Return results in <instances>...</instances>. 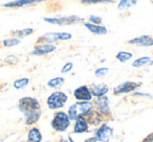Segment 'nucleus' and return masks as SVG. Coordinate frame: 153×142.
<instances>
[{
    "label": "nucleus",
    "instance_id": "aec40b11",
    "mask_svg": "<svg viewBox=\"0 0 153 142\" xmlns=\"http://www.w3.org/2000/svg\"><path fill=\"white\" fill-rule=\"evenodd\" d=\"M132 53L131 52H128V51H120V52H117V54L115 55V57H117V60H119L120 62H122V63H125V62L129 61L130 59L132 57Z\"/></svg>",
    "mask_w": 153,
    "mask_h": 142
},
{
    "label": "nucleus",
    "instance_id": "f8f14e48",
    "mask_svg": "<svg viewBox=\"0 0 153 142\" xmlns=\"http://www.w3.org/2000/svg\"><path fill=\"white\" fill-rule=\"evenodd\" d=\"M88 129V122L86 120L85 117H79V118L76 120L74 127V132L76 134H81V133H85Z\"/></svg>",
    "mask_w": 153,
    "mask_h": 142
},
{
    "label": "nucleus",
    "instance_id": "ddd939ff",
    "mask_svg": "<svg viewBox=\"0 0 153 142\" xmlns=\"http://www.w3.org/2000/svg\"><path fill=\"white\" fill-rule=\"evenodd\" d=\"M96 104L98 106L99 110L103 113L109 112L110 107H109V98L107 96H102V97H98L96 99Z\"/></svg>",
    "mask_w": 153,
    "mask_h": 142
},
{
    "label": "nucleus",
    "instance_id": "6ab92c4d",
    "mask_svg": "<svg viewBox=\"0 0 153 142\" xmlns=\"http://www.w3.org/2000/svg\"><path fill=\"white\" fill-rule=\"evenodd\" d=\"M65 79L63 77H55V79H51L47 82V86L51 88H60L64 84Z\"/></svg>",
    "mask_w": 153,
    "mask_h": 142
},
{
    "label": "nucleus",
    "instance_id": "cd10ccee",
    "mask_svg": "<svg viewBox=\"0 0 153 142\" xmlns=\"http://www.w3.org/2000/svg\"><path fill=\"white\" fill-rule=\"evenodd\" d=\"M7 64H17L18 63V59L15 55H9L7 57H5L4 60Z\"/></svg>",
    "mask_w": 153,
    "mask_h": 142
},
{
    "label": "nucleus",
    "instance_id": "6e6552de",
    "mask_svg": "<svg viewBox=\"0 0 153 142\" xmlns=\"http://www.w3.org/2000/svg\"><path fill=\"white\" fill-rule=\"evenodd\" d=\"M140 86V84L134 83V82H124V83L120 84L119 86H117V87L113 89V93H114L115 95L129 93V92H132L135 89H137Z\"/></svg>",
    "mask_w": 153,
    "mask_h": 142
},
{
    "label": "nucleus",
    "instance_id": "423d86ee",
    "mask_svg": "<svg viewBox=\"0 0 153 142\" xmlns=\"http://www.w3.org/2000/svg\"><path fill=\"white\" fill-rule=\"evenodd\" d=\"M72 38V35L69 32H48L45 34L40 38V41H44L47 42L48 44L53 42H57V41H66L70 40Z\"/></svg>",
    "mask_w": 153,
    "mask_h": 142
},
{
    "label": "nucleus",
    "instance_id": "c85d7f7f",
    "mask_svg": "<svg viewBox=\"0 0 153 142\" xmlns=\"http://www.w3.org/2000/svg\"><path fill=\"white\" fill-rule=\"evenodd\" d=\"M89 21L90 22H94L92 24H96V25H98V24H100L101 22H102V18H101V17H97V16H90V17H89Z\"/></svg>",
    "mask_w": 153,
    "mask_h": 142
},
{
    "label": "nucleus",
    "instance_id": "c756f323",
    "mask_svg": "<svg viewBox=\"0 0 153 142\" xmlns=\"http://www.w3.org/2000/svg\"><path fill=\"white\" fill-rule=\"evenodd\" d=\"M152 45H153V39H152V38H149L148 40H147L146 42H145L144 44L142 45V46L149 47V46H152Z\"/></svg>",
    "mask_w": 153,
    "mask_h": 142
},
{
    "label": "nucleus",
    "instance_id": "bb28decb",
    "mask_svg": "<svg viewBox=\"0 0 153 142\" xmlns=\"http://www.w3.org/2000/svg\"><path fill=\"white\" fill-rule=\"evenodd\" d=\"M72 67H74V64H72L71 62H68V63H66L65 65L62 67L61 73H67L68 71H70V70L72 69Z\"/></svg>",
    "mask_w": 153,
    "mask_h": 142
},
{
    "label": "nucleus",
    "instance_id": "39448f33",
    "mask_svg": "<svg viewBox=\"0 0 153 142\" xmlns=\"http://www.w3.org/2000/svg\"><path fill=\"white\" fill-rule=\"evenodd\" d=\"M45 22H48L51 24H57V25H70V24L78 23L79 21H83V18L79 16H67V17H58V18H43Z\"/></svg>",
    "mask_w": 153,
    "mask_h": 142
},
{
    "label": "nucleus",
    "instance_id": "7ed1b4c3",
    "mask_svg": "<svg viewBox=\"0 0 153 142\" xmlns=\"http://www.w3.org/2000/svg\"><path fill=\"white\" fill-rule=\"evenodd\" d=\"M70 124V119L65 112H57L51 121V127L58 132H64Z\"/></svg>",
    "mask_w": 153,
    "mask_h": 142
},
{
    "label": "nucleus",
    "instance_id": "9b49d317",
    "mask_svg": "<svg viewBox=\"0 0 153 142\" xmlns=\"http://www.w3.org/2000/svg\"><path fill=\"white\" fill-rule=\"evenodd\" d=\"M90 92H91L92 96H96V97H102L105 96L109 91V88L107 87L104 84H99V85H92L90 87Z\"/></svg>",
    "mask_w": 153,
    "mask_h": 142
},
{
    "label": "nucleus",
    "instance_id": "0eeeda50",
    "mask_svg": "<svg viewBox=\"0 0 153 142\" xmlns=\"http://www.w3.org/2000/svg\"><path fill=\"white\" fill-rule=\"evenodd\" d=\"M113 136V129L108 124H103L96 133V139L100 142H109Z\"/></svg>",
    "mask_w": 153,
    "mask_h": 142
},
{
    "label": "nucleus",
    "instance_id": "9d476101",
    "mask_svg": "<svg viewBox=\"0 0 153 142\" xmlns=\"http://www.w3.org/2000/svg\"><path fill=\"white\" fill-rule=\"evenodd\" d=\"M57 49V46L53 44H48V43H44V44L38 45V46L35 47V49L32 51V54L35 55H43L47 54V53H51L53 51H55Z\"/></svg>",
    "mask_w": 153,
    "mask_h": 142
},
{
    "label": "nucleus",
    "instance_id": "dca6fc26",
    "mask_svg": "<svg viewBox=\"0 0 153 142\" xmlns=\"http://www.w3.org/2000/svg\"><path fill=\"white\" fill-rule=\"evenodd\" d=\"M38 1H34V0H21V1H13V2H9L3 4V7H25V5H30V4H35Z\"/></svg>",
    "mask_w": 153,
    "mask_h": 142
},
{
    "label": "nucleus",
    "instance_id": "4be33fe9",
    "mask_svg": "<svg viewBox=\"0 0 153 142\" xmlns=\"http://www.w3.org/2000/svg\"><path fill=\"white\" fill-rule=\"evenodd\" d=\"M150 38V36H140V37H137V38H134L132 40L129 41V44H133V45H143L145 42H146L148 39Z\"/></svg>",
    "mask_w": 153,
    "mask_h": 142
},
{
    "label": "nucleus",
    "instance_id": "2eb2a0df",
    "mask_svg": "<svg viewBox=\"0 0 153 142\" xmlns=\"http://www.w3.org/2000/svg\"><path fill=\"white\" fill-rule=\"evenodd\" d=\"M42 135L37 127H33L28 131L27 134V142H41Z\"/></svg>",
    "mask_w": 153,
    "mask_h": 142
},
{
    "label": "nucleus",
    "instance_id": "a878e982",
    "mask_svg": "<svg viewBox=\"0 0 153 142\" xmlns=\"http://www.w3.org/2000/svg\"><path fill=\"white\" fill-rule=\"evenodd\" d=\"M109 71L108 68H99V69L96 70V72H94V74H96V77H103V75L107 74Z\"/></svg>",
    "mask_w": 153,
    "mask_h": 142
},
{
    "label": "nucleus",
    "instance_id": "f257e3e1",
    "mask_svg": "<svg viewBox=\"0 0 153 142\" xmlns=\"http://www.w3.org/2000/svg\"><path fill=\"white\" fill-rule=\"evenodd\" d=\"M92 110V104L89 102H79L74 104L68 109V117L70 120H76L79 117L85 116Z\"/></svg>",
    "mask_w": 153,
    "mask_h": 142
},
{
    "label": "nucleus",
    "instance_id": "f03ea898",
    "mask_svg": "<svg viewBox=\"0 0 153 142\" xmlns=\"http://www.w3.org/2000/svg\"><path fill=\"white\" fill-rule=\"evenodd\" d=\"M18 108H19V110L21 111L24 115H26V114H28V113L40 111V104H39V102L36 98L23 97L19 100Z\"/></svg>",
    "mask_w": 153,
    "mask_h": 142
},
{
    "label": "nucleus",
    "instance_id": "412c9836",
    "mask_svg": "<svg viewBox=\"0 0 153 142\" xmlns=\"http://www.w3.org/2000/svg\"><path fill=\"white\" fill-rule=\"evenodd\" d=\"M28 83H30V79H27V77L16 79V81L14 82V87H15L16 89L20 90V89H22V88L25 87V86H27Z\"/></svg>",
    "mask_w": 153,
    "mask_h": 142
},
{
    "label": "nucleus",
    "instance_id": "393cba45",
    "mask_svg": "<svg viewBox=\"0 0 153 142\" xmlns=\"http://www.w3.org/2000/svg\"><path fill=\"white\" fill-rule=\"evenodd\" d=\"M134 4H136V1H127V0H122V1H120L117 9L119 10L128 9V7H132V5H134Z\"/></svg>",
    "mask_w": 153,
    "mask_h": 142
},
{
    "label": "nucleus",
    "instance_id": "473e14b6",
    "mask_svg": "<svg viewBox=\"0 0 153 142\" xmlns=\"http://www.w3.org/2000/svg\"><path fill=\"white\" fill-rule=\"evenodd\" d=\"M96 142H100V141H98V140H97V141H96Z\"/></svg>",
    "mask_w": 153,
    "mask_h": 142
},
{
    "label": "nucleus",
    "instance_id": "f3484780",
    "mask_svg": "<svg viewBox=\"0 0 153 142\" xmlns=\"http://www.w3.org/2000/svg\"><path fill=\"white\" fill-rule=\"evenodd\" d=\"M41 116V112L40 111H36V112H32V113H28V114L25 115V123L27 125L30 124H34L35 122L39 120Z\"/></svg>",
    "mask_w": 153,
    "mask_h": 142
},
{
    "label": "nucleus",
    "instance_id": "a211bd4d",
    "mask_svg": "<svg viewBox=\"0 0 153 142\" xmlns=\"http://www.w3.org/2000/svg\"><path fill=\"white\" fill-rule=\"evenodd\" d=\"M151 62V59L150 57H138L136 59L135 61L132 63V66L134 68H140V67H143V66L147 65Z\"/></svg>",
    "mask_w": 153,
    "mask_h": 142
},
{
    "label": "nucleus",
    "instance_id": "b1692460",
    "mask_svg": "<svg viewBox=\"0 0 153 142\" xmlns=\"http://www.w3.org/2000/svg\"><path fill=\"white\" fill-rule=\"evenodd\" d=\"M34 32V29L33 28H25V29H21V30H17V32H14L13 35L17 37H25V36H28V35L33 34Z\"/></svg>",
    "mask_w": 153,
    "mask_h": 142
},
{
    "label": "nucleus",
    "instance_id": "2f4dec72",
    "mask_svg": "<svg viewBox=\"0 0 153 142\" xmlns=\"http://www.w3.org/2000/svg\"><path fill=\"white\" fill-rule=\"evenodd\" d=\"M63 142H74V141H72V139H71V138H68V141H63Z\"/></svg>",
    "mask_w": 153,
    "mask_h": 142
},
{
    "label": "nucleus",
    "instance_id": "7c9ffc66",
    "mask_svg": "<svg viewBox=\"0 0 153 142\" xmlns=\"http://www.w3.org/2000/svg\"><path fill=\"white\" fill-rule=\"evenodd\" d=\"M135 96H146V97H151L150 94H147V93H140V92L135 93Z\"/></svg>",
    "mask_w": 153,
    "mask_h": 142
},
{
    "label": "nucleus",
    "instance_id": "72a5a7b5",
    "mask_svg": "<svg viewBox=\"0 0 153 142\" xmlns=\"http://www.w3.org/2000/svg\"><path fill=\"white\" fill-rule=\"evenodd\" d=\"M22 142H25V141H22Z\"/></svg>",
    "mask_w": 153,
    "mask_h": 142
},
{
    "label": "nucleus",
    "instance_id": "20e7f679",
    "mask_svg": "<svg viewBox=\"0 0 153 142\" xmlns=\"http://www.w3.org/2000/svg\"><path fill=\"white\" fill-rule=\"evenodd\" d=\"M67 102V95L64 92L57 91L51 93L47 98V106L51 110H57L64 106V104Z\"/></svg>",
    "mask_w": 153,
    "mask_h": 142
},
{
    "label": "nucleus",
    "instance_id": "5701e85b",
    "mask_svg": "<svg viewBox=\"0 0 153 142\" xmlns=\"http://www.w3.org/2000/svg\"><path fill=\"white\" fill-rule=\"evenodd\" d=\"M19 43H20V39L10 38V39H5V40H3L2 45L4 47H12V46H15V45H18Z\"/></svg>",
    "mask_w": 153,
    "mask_h": 142
},
{
    "label": "nucleus",
    "instance_id": "1a4fd4ad",
    "mask_svg": "<svg viewBox=\"0 0 153 142\" xmlns=\"http://www.w3.org/2000/svg\"><path fill=\"white\" fill-rule=\"evenodd\" d=\"M74 95L79 102H89L92 98L91 92L87 86H81V87L76 88L74 91Z\"/></svg>",
    "mask_w": 153,
    "mask_h": 142
},
{
    "label": "nucleus",
    "instance_id": "4468645a",
    "mask_svg": "<svg viewBox=\"0 0 153 142\" xmlns=\"http://www.w3.org/2000/svg\"><path fill=\"white\" fill-rule=\"evenodd\" d=\"M84 26L87 27L92 34L96 35H106L107 34V28L102 25H96V24L89 23V22H84Z\"/></svg>",
    "mask_w": 153,
    "mask_h": 142
}]
</instances>
